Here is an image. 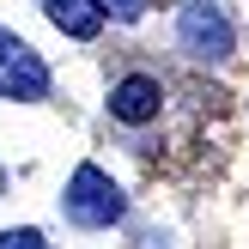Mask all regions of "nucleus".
<instances>
[{"instance_id":"3","label":"nucleus","mask_w":249,"mask_h":249,"mask_svg":"<svg viewBox=\"0 0 249 249\" xmlns=\"http://www.w3.org/2000/svg\"><path fill=\"white\" fill-rule=\"evenodd\" d=\"M0 97H18V104H36L49 97V67L24 36L0 31Z\"/></svg>"},{"instance_id":"4","label":"nucleus","mask_w":249,"mask_h":249,"mask_svg":"<svg viewBox=\"0 0 249 249\" xmlns=\"http://www.w3.org/2000/svg\"><path fill=\"white\" fill-rule=\"evenodd\" d=\"M158 104H164V91H158V79H146V73H128V79L109 91V116L116 122H152L158 116Z\"/></svg>"},{"instance_id":"1","label":"nucleus","mask_w":249,"mask_h":249,"mask_svg":"<svg viewBox=\"0 0 249 249\" xmlns=\"http://www.w3.org/2000/svg\"><path fill=\"white\" fill-rule=\"evenodd\" d=\"M61 207H67V219L73 225H85V231H104V225H116L122 219V189L109 182V170H97V164H79L73 170V182H67V195H61Z\"/></svg>"},{"instance_id":"7","label":"nucleus","mask_w":249,"mask_h":249,"mask_svg":"<svg viewBox=\"0 0 249 249\" xmlns=\"http://www.w3.org/2000/svg\"><path fill=\"white\" fill-rule=\"evenodd\" d=\"M146 0H97V12H109V18H140Z\"/></svg>"},{"instance_id":"5","label":"nucleus","mask_w":249,"mask_h":249,"mask_svg":"<svg viewBox=\"0 0 249 249\" xmlns=\"http://www.w3.org/2000/svg\"><path fill=\"white\" fill-rule=\"evenodd\" d=\"M49 18L61 24L67 36H79V43H91L97 31H104V12H97V0H43Z\"/></svg>"},{"instance_id":"6","label":"nucleus","mask_w":249,"mask_h":249,"mask_svg":"<svg viewBox=\"0 0 249 249\" xmlns=\"http://www.w3.org/2000/svg\"><path fill=\"white\" fill-rule=\"evenodd\" d=\"M0 249H49V243H43V231L18 225V231H6V237H0Z\"/></svg>"},{"instance_id":"2","label":"nucleus","mask_w":249,"mask_h":249,"mask_svg":"<svg viewBox=\"0 0 249 249\" xmlns=\"http://www.w3.org/2000/svg\"><path fill=\"white\" fill-rule=\"evenodd\" d=\"M177 43L189 49V55H201V61H225L231 49H237V36H231V18L213 0H189V6L177 12Z\"/></svg>"}]
</instances>
